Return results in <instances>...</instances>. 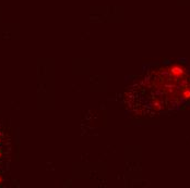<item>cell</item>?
I'll use <instances>...</instances> for the list:
<instances>
[{"mask_svg": "<svg viewBox=\"0 0 190 188\" xmlns=\"http://www.w3.org/2000/svg\"><path fill=\"white\" fill-rule=\"evenodd\" d=\"M170 73H172L175 77H179V76H181L183 74V70L181 69L179 65H173V67L170 68Z\"/></svg>", "mask_w": 190, "mask_h": 188, "instance_id": "6da1fadb", "label": "cell"}, {"mask_svg": "<svg viewBox=\"0 0 190 188\" xmlns=\"http://www.w3.org/2000/svg\"><path fill=\"white\" fill-rule=\"evenodd\" d=\"M183 97H185L186 99H189V98H190V90L183 91Z\"/></svg>", "mask_w": 190, "mask_h": 188, "instance_id": "7a4b0ae2", "label": "cell"}]
</instances>
